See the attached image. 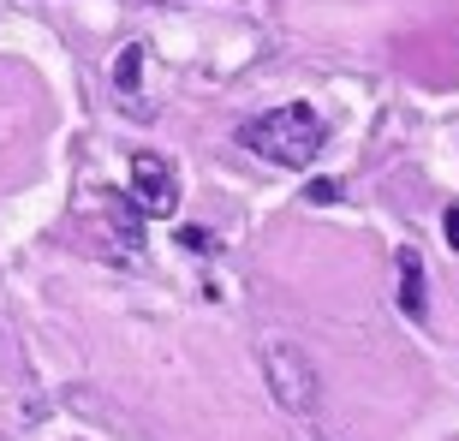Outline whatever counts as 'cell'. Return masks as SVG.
Masks as SVG:
<instances>
[{"label":"cell","mask_w":459,"mask_h":441,"mask_svg":"<svg viewBox=\"0 0 459 441\" xmlns=\"http://www.w3.org/2000/svg\"><path fill=\"white\" fill-rule=\"evenodd\" d=\"M238 150H251L263 155V161H274V168H287V173H305L316 155H323L328 143V125L316 108L305 102H287V108H269V114H256L238 125Z\"/></svg>","instance_id":"6da1fadb"},{"label":"cell","mask_w":459,"mask_h":441,"mask_svg":"<svg viewBox=\"0 0 459 441\" xmlns=\"http://www.w3.org/2000/svg\"><path fill=\"white\" fill-rule=\"evenodd\" d=\"M256 358H263V376H269V393L281 400V411H292V418H316V406H323L316 364H310L287 334H263L256 340Z\"/></svg>","instance_id":"7a4b0ae2"},{"label":"cell","mask_w":459,"mask_h":441,"mask_svg":"<svg viewBox=\"0 0 459 441\" xmlns=\"http://www.w3.org/2000/svg\"><path fill=\"white\" fill-rule=\"evenodd\" d=\"M132 191H137V209L155 220H168L179 209V179H173V161L168 155H132Z\"/></svg>","instance_id":"3957f363"},{"label":"cell","mask_w":459,"mask_h":441,"mask_svg":"<svg viewBox=\"0 0 459 441\" xmlns=\"http://www.w3.org/2000/svg\"><path fill=\"white\" fill-rule=\"evenodd\" d=\"M400 316H411V323H429V292H424V256L411 251H400Z\"/></svg>","instance_id":"277c9868"},{"label":"cell","mask_w":459,"mask_h":441,"mask_svg":"<svg viewBox=\"0 0 459 441\" xmlns=\"http://www.w3.org/2000/svg\"><path fill=\"white\" fill-rule=\"evenodd\" d=\"M143 209H132L126 197H108V227H114L119 238H126V251H137V238H143Z\"/></svg>","instance_id":"5b68a950"},{"label":"cell","mask_w":459,"mask_h":441,"mask_svg":"<svg viewBox=\"0 0 459 441\" xmlns=\"http://www.w3.org/2000/svg\"><path fill=\"white\" fill-rule=\"evenodd\" d=\"M137 72H143V48L132 42V48L119 54V66H114V90H119V96H137V84H143Z\"/></svg>","instance_id":"8992f818"},{"label":"cell","mask_w":459,"mask_h":441,"mask_svg":"<svg viewBox=\"0 0 459 441\" xmlns=\"http://www.w3.org/2000/svg\"><path fill=\"white\" fill-rule=\"evenodd\" d=\"M305 197H310V203H334V197H341V186H328V179H316V186H310Z\"/></svg>","instance_id":"52a82bcc"},{"label":"cell","mask_w":459,"mask_h":441,"mask_svg":"<svg viewBox=\"0 0 459 441\" xmlns=\"http://www.w3.org/2000/svg\"><path fill=\"white\" fill-rule=\"evenodd\" d=\"M447 238L459 245V209H447Z\"/></svg>","instance_id":"ba28073f"}]
</instances>
